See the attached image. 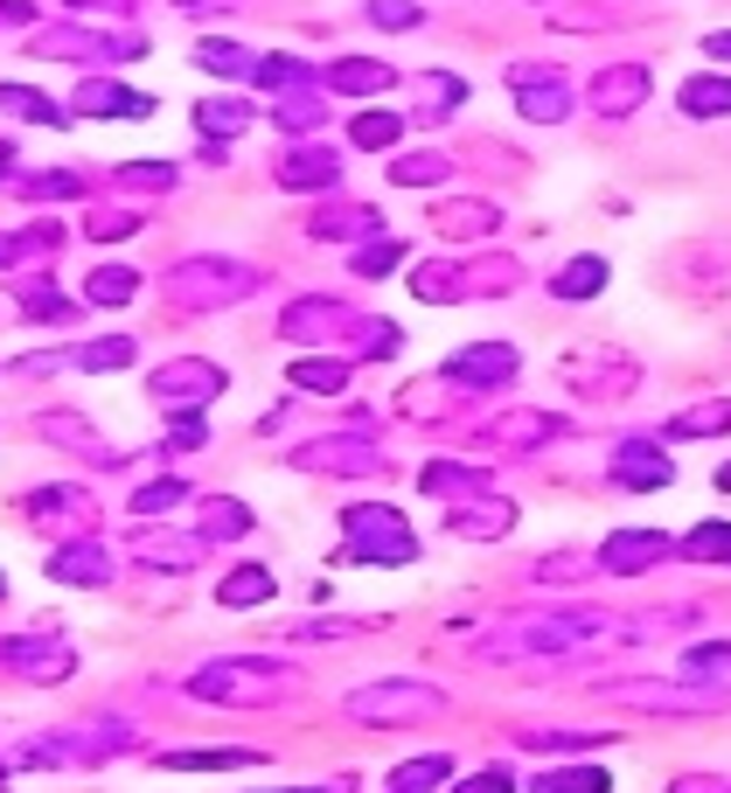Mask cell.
Here are the masks:
<instances>
[{
  "mask_svg": "<svg viewBox=\"0 0 731 793\" xmlns=\"http://www.w3.org/2000/svg\"><path fill=\"white\" fill-rule=\"evenodd\" d=\"M0 168H8V153H0Z\"/></svg>",
  "mask_w": 731,
  "mask_h": 793,
  "instance_id": "39",
  "label": "cell"
},
{
  "mask_svg": "<svg viewBox=\"0 0 731 793\" xmlns=\"http://www.w3.org/2000/svg\"><path fill=\"white\" fill-rule=\"evenodd\" d=\"M133 285H140L133 272H119V264H104V272L91 279V300H98V307H119V300H133Z\"/></svg>",
  "mask_w": 731,
  "mask_h": 793,
  "instance_id": "25",
  "label": "cell"
},
{
  "mask_svg": "<svg viewBox=\"0 0 731 793\" xmlns=\"http://www.w3.org/2000/svg\"><path fill=\"white\" fill-rule=\"evenodd\" d=\"M168 765H258V752H168Z\"/></svg>",
  "mask_w": 731,
  "mask_h": 793,
  "instance_id": "31",
  "label": "cell"
},
{
  "mask_svg": "<svg viewBox=\"0 0 731 793\" xmlns=\"http://www.w3.org/2000/svg\"><path fill=\"white\" fill-rule=\"evenodd\" d=\"M196 119H202L209 132H244V119H251V112H244V104H230V98H209Z\"/></svg>",
  "mask_w": 731,
  "mask_h": 793,
  "instance_id": "28",
  "label": "cell"
},
{
  "mask_svg": "<svg viewBox=\"0 0 731 793\" xmlns=\"http://www.w3.org/2000/svg\"><path fill=\"white\" fill-rule=\"evenodd\" d=\"M328 84H334V91H383V84H390V63L349 57V63H334V70H328Z\"/></svg>",
  "mask_w": 731,
  "mask_h": 793,
  "instance_id": "15",
  "label": "cell"
},
{
  "mask_svg": "<svg viewBox=\"0 0 731 793\" xmlns=\"http://www.w3.org/2000/svg\"><path fill=\"white\" fill-rule=\"evenodd\" d=\"M599 285H607V258H579V264H564V272H558V293L564 300H592Z\"/></svg>",
  "mask_w": 731,
  "mask_h": 793,
  "instance_id": "19",
  "label": "cell"
},
{
  "mask_svg": "<svg viewBox=\"0 0 731 793\" xmlns=\"http://www.w3.org/2000/svg\"><path fill=\"white\" fill-rule=\"evenodd\" d=\"M286 189H328L334 181V153H300V161H286Z\"/></svg>",
  "mask_w": 731,
  "mask_h": 793,
  "instance_id": "21",
  "label": "cell"
},
{
  "mask_svg": "<svg viewBox=\"0 0 731 793\" xmlns=\"http://www.w3.org/2000/svg\"><path fill=\"white\" fill-rule=\"evenodd\" d=\"M0 104H8V112H29V119H42V126H63V119H57V104H49V98H36V91H14V84H0Z\"/></svg>",
  "mask_w": 731,
  "mask_h": 793,
  "instance_id": "27",
  "label": "cell"
},
{
  "mask_svg": "<svg viewBox=\"0 0 731 793\" xmlns=\"http://www.w3.org/2000/svg\"><path fill=\"white\" fill-rule=\"evenodd\" d=\"M251 264H230V258H196V264H174V300L209 307V300H244L251 293Z\"/></svg>",
  "mask_w": 731,
  "mask_h": 793,
  "instance_id": "3",
  "label": "cell"
},
{
  "mask_svg": "<svg viewBox=\"0 0 731 793\" xmlns=\"http://www.w3.org/2000/svg\"><path fill=\"white\" fill-rule=\"evenodd\" d=\"M356 264H362V272H390V264H398V244H377V251H362Z\"/></svg>",
  "mask_w": 731,
  "mask_h": 793,
  "instance_id": "36",
  "label": "cell"
},
{
  "mask_svg": "<svg viewBox=\"0 0 731 793\" xmlns=\"http://www.w3.org/2000/svg\"><path fill=\"white\" fill-rule=\"evenodd\" d=\"M675 793H711V780H683V786H675Z\"/></svg>",
  "mask_w": 731,
  "mask_h": 793,
  "instance_id": "38",
  "label": "cell"
},
{
  "mask_svg": "<svg viewBox=\"0 0 731 793\" xmlns=\"http://www.w3.org/2000/svg\"><path fill=\"white\" fill-rule=\"evenodd\" d=\"M703 49H711L718 63H731V29H711V36H703Z\"/></svg>",
  "mask_w": 731,
  "mask_h": 793,
  "instance_id": "37",
  "label": "cell"
},
{
  "mask_svg": "<svg viewBox=\"0 0 731 793\" xmlns=\"http://www.w3.org/2000/svg\"><path fill=\"white\" fill-rule=\"evenodd\" d=\"M648 98V63H613L592 77V112L599 119H634Z\"/></svg>",
  "mask_w": 731,
  "mask_h": 793,
  "instance_id": "5",
  "label": "cell"
},
{
  "mask_svg": "<svg viewBox=\"0 0 731 793\" xmlns=\"http://www.w3.org/2000/svg\"><path fill=\"white\" fill-rule=\"evenodd\" d=\"M217 599H223V605H258V599H272V571H266V564H244V571H230Z\"/></svg>",
  "mask_w": 731,
  "mask_h": 793,
  "instance_id": "16",
  "label": "cell"
},
{
  "mask_svg": "<svg viewBox=\"0 0 731 793\" xmlns=\"http://www.w3.org/2000/svg\"><path fill=\"white\" fill-rule=\"evenodd\" d=\"M432 223L447 230V237H474V230H494L502 217H494L488 202H447V209H432Z\"/></svg>",
  "mask_w": 731,
  "mask_h": 793,
  "instance_id": "14",
  "label": "cell"
},
{
  "mask_svg": "<svg viewBox=\"0 0 731 793\" xmlns=\"http://www.w3.org/2000/svg\"><path fill=\"white\" fill-rule=\"evenodd\" d=\"M494 445H537V439H558V418H543V411H515L502 418V425H488Z\"/></svg>",
  "mask_w": 731,
  "mask_h": 793,
  "instance_id": "11",
  "label": "cell"
},
{
  "mask_svg": "<svg viewBox=\"0 0 731 793\" xmlns=\"http://www.w3.org/2000/svg\"><path fill=\"white\" fill-rule=\"evenodd\" d=\"M683 112H690V119L731 112V77H690V84H683Z\"/></svg>",
  "mask_w": 731,
  "mask_h": 793,
  "instance_id": "13",
  "label": "cell"
},
{
  "mask_svg": "<svg viewBox=\"0 0 731 793\" xmlns=\"http://www.w3.org/2000/svg\"><path fill=\"white\" fill-rule=\"evenodd\" d=\"M669 473H675V466L655 453V445H627V453L613 460V481H620V488H669Z\"/></svg>",
  "mask_w": 731,
  "mask_h": 793,
  "instance_id": "10",
  "label": "cell"
},
{
  "mask_svg": "<svg viewBox=\"0 0 731 793\" xmlns=\"http://www.w3.org/2000/svg\"><path fill=\"white\" fill-rule=\"evenodd\" d=\"M724 661H731V648L718 641V648H690V661H683V669H724Z\"/></svg>",
  "mask_w": 731,
  "mask_h": 793,
  "instance_id": "35",
  "label": "cell"
},
{
  "mask_svg": "<svg viewBox=\"0 0 731 793\" xmlns=\"http://www.w3.org/2000/svg\"><path fill=\"white\" fill-rule=\"evenodd\" d=\"M439 174H447V161H432V153H411V161L390 168V181H398V189H432Z\"/></svg>",
  "mask_w": 731,
  "mask_h": 793,
  "instance_id": "24",
  "label": "cell"
},
{
  "mask_svg": "<svg viewBox=\"0 0 731 793\" xmlns=\"http://www.w3.org/2000/svg\"><path fill=\"white\" fill-rule=\"evenodd\" d=\"M370 14L383 29H418V8H404V0H370Z\"/></svg>",
  "mask_w": 731,
  "mask_h": 793,
  "instance_id": "32",
  "label": "cell"
},
{
  "mask_svg": "<svg viewBox=\"0 0 731 793\" xmlns=\"http://www.w3.org/2000/svg\"><path fill=\"white\" fill-rule=\"evenodd\" d=\"M77 362H84V369H119V362H133V341H98V349H77Z\"/></svg>",
  "mask_w": 731,
  "mask_h": 793,
  "instance_id": "30",
  "label": "cell"
},
{
  "mask_svg": "<svg viewBox=\"0 0 731 793\" xmlns=\"http://www.w3.org/2000/svg\"><path fill=\"white\" fill-rule=\"evenodd\" d=\"M447 377H474V383H509L515 377V349H460L453 362H447Z\"/></svg>",
  "mask_w": 731,
  "mask_h": 793,
  "instance_id": "9",
  "label": "cell"
},
{
  "mask_svg": "<svg viewBox=\"0 0 731 793\" xmlns=\"http://www.w3.org/2000/svg\"><path fill=\"white\" fill-rule=\"evenodd\" d=\"M349 140H356V147H370V153H377V147H398V140H404V119H390V112H362V119L349 126Z\"/></svg>",
  "mask_w": 731,
  "mask_h": 793,
  "instance_id": "20",
  "label": "cell"
},
{
  "mask_svg": "<svg viewBox=\"0 0 731 793\" xmlns=\"http://www.w3.org/2000/svg\"><path fill=\"white\" fill-rule=\"evenodd\" d=\"M613 780L599 773V765H571V773H543L537 780V793H607Z\"/></svg>",
  "mask_w": 731,
  "mask_h": 793,
  "instance_id": "22",
  "label": "cell"
},
{
  "mask_svg": "<svg viewBox=\"0 0 731 793\" xmlns=\"http://www.w3.org/2000/svg\"><path fill=\"white\" fill-rule=\"evenodd\" d=\"M453 793H515V780H509V773H481V780H467V786H453Z\"/></svg>",
  "mask_w": 731,
  "mask_h": 793,
  "instance_id": "34",
  "label": "cell"
},
{
  "mask_svg": "<svg viewBox=\"0 0 731 793\" xmlns=\"http://www.w3.org/2000/svg\"><path fill=\"white\" fill-rule=\"evenodd\" d=\"M711 432H731V404L711 396V404H697L683 418H669V439H711Z\"/></svg>",
  "mask_w": 731,
  "mask_h": 793,
  "instance_id": "12",
  "label": "cell"
},
{
  "mask_svg": "<svg viewBox=\"0 0 731 793\" xmlns=\"http://www.w3.org/2000/svg\"><path fill=\"white\" fill-rule=\"evenodd\" d=\"M607 696L634 703V710H724L731 703L724 682H613Z\"/></svg>",
  "mask_w": 731,
  "mask_h": 793,
  "instance_id": "4",
  "label": "cell"
},
{
  "mask_svg": "<svg viewBox=\"0 0 731 793\" xmlns=\"http://www.w3.org/2000/svg\"><path fill=\"white\" fill-rule=\"evenodd\" d=\"M77 112H153V104L147 98H133V91H119V84H84V91H77Z\"/></svg>",
  "mask_w": 731,
  "mask_h": 793,
  "instance_id": "17",
  "label": "cell"
},
{
  "mask_svg": "<svg viewBox=\"0 0 731 793\" xmlns=\"http://www.w3.org/2000/svg\"><path fill=\"white\" fill-rule=\"evenodd\" d=\"M217 390H223V369H209V362H168L161 377H153L161 404H202V396H217Z\"/></svg>",
  "mask_w": 731,
  "mask_h": 793,
  "instance_id": "6",
  "label": "cell"
},
{
  "mask_svg": "<svg viewBox=\"0 0 731 793\" xmlns=\"http://www.w3.org/2000/svg\"><path fill=\"white\" fill-rule=\"evenodd\" d=\"M683 550H690L697 564H731V522H703V529H690Z\"/></svg>",
  "mask_w": 731,
  "mask_h": 793,
  "instance_id": "18",
  "label": "cell"
},
{
  "mask_svg": "<svg viewBox=\"0 0 731 793\" xmlns=\"http://www.w3.org/2000/svg\"><path fill=\"white\" fill-rule=\"evenodd\" d=\"M662 558H669V536H655V529H620V536H607V550H599L607 571H648Z\"/></svg>",
  "mask_w": 731,
  "mask_h": 793,
  "instance_id": "7",
  "label": "cell"
},
{
  "mask_svg": "<svg viewBox=\"0 0 731 793\" xmlns=\"http://www.w3.org/2000/svg\"><path fill=\"white\" fill-rule=\"evenodd\" d=\"M168 501H181V481H161V488H147V494H140V509H147V515H161Z\"/></svg>",
  "mask_w": 731,
  "mask_h": 793,
  "instance_id": "33",
  "label": "cell"
},
{
  "mask_svg": "<svg viewBox=\"0 0 731 793\" xmlns=\"http://www.w3.org/2000/svg\"><path fill=\"white\" fill-rule=\"evenodd\" d=\"M447 773H453V759H447V752H432V759L398 765V773H390V786H398V793H418V786H432V780H447Z\"/></svg>",
  "mask_w": 731,
  "mask_h": 793,
  "instance_id": "23",
  "label": "cell"
},
{
  "mask_svg": "<svg viewBox=\"0 0 731 793\" xmlns=\"http://www.w3.org/2000/svg\"><path fill=\"white\" fill-rule=\"evenodd\" d=\"M349 543H356L362 564H411V558H418L411 529L390 515V509H349Z\"/></svg>",
  "mask_w": 731,
  "mask_h": 793,
  "instance_id": "2",
  "label": "cell"
},
{
  "mask_svg": "<svg viewBox=\"0 0 731 793\" xmlns=\"http://www.w3.org/2000/svg\"><path fill=\"white\" fill-rule=\"evenodd\" d=\"M293 383H300V390H342L349 369H342V362H293Z\"/></svg>",
  "mask_w": 731,
  "mask_h": 793,
  "instance_id": "26",
  "label": "cell"
},
{
  "mask_svg": "<svg viewBox=\"0 0 731 793\" xmlns=\"http://www.w3.org/2000/svg\"><path fill=\"white\" fill-rule=\"evenodd\" d=\"M447 696L432 690V682H370V690L349 696V717L362 724H418V717H439Z\"/></svg>",
  "mask_w": 731,
  "mask_h": 793,
  "instance_id": "1",
  "label": "cell"
},
{
  "mask_svg": "<svg viewBox=\"0 0 731 793\" xmlns=\"http://www.w3.org/2000/svg\"><path fill=\"white\" fill-rule=\"evenodd\" d=\"M202 70H217V77H244L251 57H244V49H230V42H202Z\"/></svg>",
  "mask_w": 731,
  "mask_h": 793,
  "instance_id": "29",
  "label": "cell"
},
{
  "mask_svg": "<svg viewBox=\"0 0 731 793\" xmlns=\"http://www.w3.org/2000/svg\"><path fill=\"white\" fill-rule=\"evenodd\" d=\"M515 104H522V119H543V126H551V119H564L571 91L558 84V77H551V84H537V70H515Z\"/></svg>",
  "mask_w": 731,
  "mask_h": 793,
  "instance_id": "8",
  "label": "cell"
}]
</instances>
